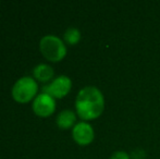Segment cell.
I'll return each mask as SVG.
<instances>
[{"label":"cell","instance_id":"cell-2","mask_svg":"<svg viewBox=\"0 0 160 159\" xmlns=\"http://www.w3.org/2000/svg\"><path fill=\"white\" fill-rule=\"evenodd\" d=\"M40 50L42 55L50 61H59L67 53V48L59 37L55 35H46L40 39Z\"/></svg>","mask_w":160,"mask_h":159},{"label":"cell","instance_id":"cell-5","mask_svg":"<svg viewBox=\"0 0 160 159\" xmlns=\"http://www.w3.org/2000/svg\"><path fill=\"white\" fill-rule=\"evenodd\" d=\"M56 109V102L52 96L49 94L42 93L38 96H36L33 102V110L38 116L46 117L49 116L55 111Z\"/></svg>","mask_w":160,"mask_h":159},{"label":"cell","instance_id":"cell-1","mask_svg":"<svg viewBox=\"0 0 160 159\" xmlns=\"http://www.w3.org/2000/svg\"><path fill=\"white\" fill-rule=\"evenodd\" d=\"M76 112L83 120L98 118L105 109V97L95 86H86L78 92L75 100Z\"/></svg>","mask_w":160,"mask_h":159},{"label":"cell","instance_id":"cell-6","mask_svg":"<svg viewBox=\"0 0 160 159\" xmlns=\"http://www.w3.org/2000/svg\"><path fill=\"white\" fill-rule=\"evenodd\" d=\"M72 135L76 143L81 145H87L93 142L95 133H94L93 127L89 123L83 121V122H78L74 125Z\"/></svg>","mask_w":160,"mask_h":159},{"label":"cell","instance_id":"cell-4","mask_svg":"<svg viewBox=\"0 0 160 159\" xmlns=\"http://www.w3.org/2000/svg\"><path fill=\"white\" fill-rule=\"evenodd\" d=\"M72 86L71 79L67 75H59L56 77L50 84L45 85L42 87V92L46 94H49L52 97L61 98L67 95L70 92Z\"/></svg>","mask_w":160,"mask_h":159},{"label":"cell","instance_id":"cell-7","mask_svg":"<svg viewBox=\"0 0 160 159\" xmlns=\"http://www.w3.org/2000/svg\"><path fill=\"white\" fill-rule=\"evenodd\" d=\"M75 113L72 110H62L61 112L58 115L57 117V124L62 129H68V127H72L75 122Z\"/></svg>","mask_w":160,"mask_h":159},{"label":"cell","instance_id":"cell-9","mask_svg":"<svg viewBox=\"0 0 160 159\" xmlns=\"http://www.w3.org/2000/svg\"><path fill=\"white\" fill-rule=\"evenodd\" d=\"M81 39V32L76 27H69L64 32V40L70 45H75Z\"/></svg>","mask_w":160,"mask_h":159},{"label":"cell","instance_id":"cell-8","mask_svg":"<svg viewBox=\"0 0 160 159\" xmlns=\"http://www.w3.org/2000/svg\"><path fill=\"white\" fill-rule=\"evenodd\" d=\"M34 77L39 81H48L53 77V69L48 64H38L34 69Z\"/></svg>","mask_w":160,"mask_h":159},{"label":"cell","instance_id":"cell-10","mask_svg":"<svg viewBox=\"0 0 160 159\" xmlns=\"http://www.w3.org/2000/svg\"><path fill=\"white\" fill-rule=\"evenodd\" d=\"M109 159H131V156L128 155V153L123 151H119V152H116L111 155V157Z\"/></svg>","mask_w":160,"mask_h":159},{"label":"cell","instance_id":"cell-3","mask_svg":"<svg viewBox=\"0 0 160 159\" xmlns=\"http://www.w3.org/2000/svg\"><path fill=\"white\" fill-rule=\"evenodd\" d=\"M37 92V83L31 77H23L13 85L12 96L20 102H26L35 96Z\"/></svg>","mask_w":160,"mask_h":159}]
</instances>
